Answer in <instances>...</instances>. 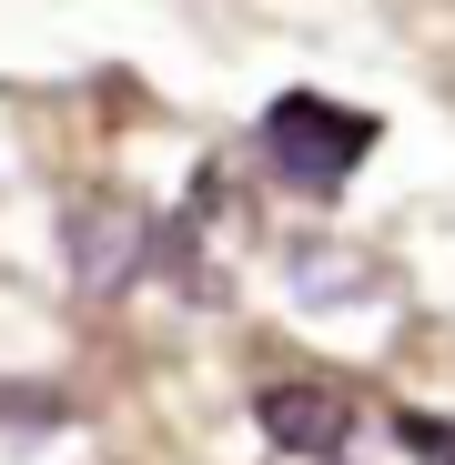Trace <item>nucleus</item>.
<instances>
[{
    "label": "nucleus",
    "instance_id": "1",
    "mask_svg": "<svg viewBox=\"0 0 455 465\" xmlns=\"http://www.w3.org/2000/svg\"><path fill=\"white\" fill-rule=\"evenodd\" d=\"M374 112H354V102H334V92H283L273 112H263V163L293 183V193H344L354 173H364V152H374Z\"/></svg>",
    "mask_w": 455,
    "mask_h": 465
},
{
    "label": "nucleus",
    "instance_id": "2",
    "mask_svg": "<svg viewBox=\"0 0 455 465\" xmlns=\"http://www.w3.org/2000/svg\"><path fill=\"white\" fill-rule=\"evenodd\" d=\"M61 253H71V273H82V293H122L142 273H163V223L132 213V203H82L61 223Z\"/></svg>",
    "mask_w": 455,
    "mask_h": 465
},
{
    "label": "nucleus",
    "instance_id": "3",
    "mask_svg": "<svg viewBox=\"0 0 455 465\" xmlns=\"http://www.w3.org/2000/svg\"><path fill=\"white\" fill-rule=\"evenodd\" d=\"M253 425H263L283 455H303V465H334V455L354 445V395H344L334 374H283V384L253 395Z\"/></svg>",
    "mask_w": 455,
    "mask_h": 465
},
{
    "label": "nucleus",
    "instance_id": "4",
    "mask_svg": "<svg viewBox=\"0 0 455 465\" xmlns=\"http://www.w3.org/2000/svg\"><path fill=\"white\" fill-rule=\"evenodd\" d=\"M395 445H405L415 465H455V425H445V415H415V405H405V415H395Z\"/></svg>",
    "mask_w": 455,
    "mask_h": 465
}]
</instances>
